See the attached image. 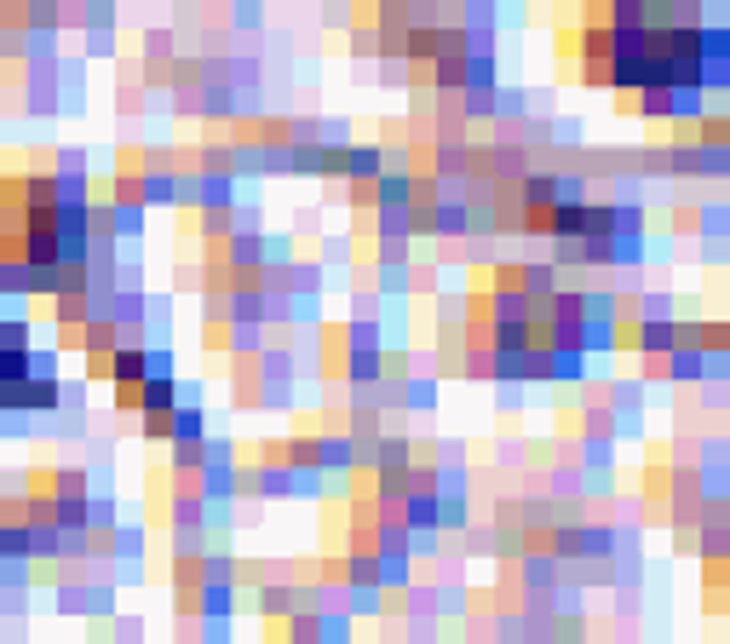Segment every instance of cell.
I'll return each mask as SVG.
<instances>
[{"mask_svg":"<svg viewBox=\"0 0 730 644\" xmlns=\"http://www.w3.org/2000/svg\"><path fill=\"white\" fill-rule=\"evenodd\" d=\"M495 294H524V265H495Z\"/></svg>","mask_w":730,"mask_h":644,"instance_id":"cell-1","label":"cell"}]
</instances>
